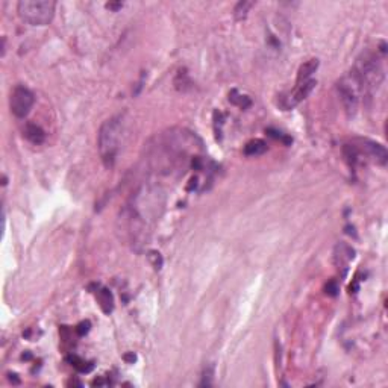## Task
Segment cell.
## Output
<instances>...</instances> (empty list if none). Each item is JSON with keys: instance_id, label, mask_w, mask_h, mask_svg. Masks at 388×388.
Masks as SVG:
<instances>
[{"instance_id": "cell-1", "label": "cell", "mask_w": 388, "mask_h": 388, "mask_svg": "<svg viewBox=\"0 0 388 388\" xmlns=\"http://www.w3.org/2000/svg\"><path fill=\"white\" fill-rule=\"evenodd\" d=\"M121 134H123V117L114 115L103 121V124L99 129L97 135V146L100 160L105 164V167H112L121 143Z\"/></svg>"}, {"instance_id": "cell-2", "label": "cell", "mask_w": 388, "mask_h": 388, "mask_svg": "<svg viewBox=\"0 0 388 388\" xmlns=\"http://www.w3.org/2000/svg\"><path fill=\"white\" fill-rule=\"evenodd\" d=\"M56 4L53 0H22L17 5L20 19L32 26H46L53 20Z\"/></svg>"}, {"instance_id": "cell-3", "label": "cell", "mask_w": 388, "mask_h": 388, "mask_svg": "<svg viewBox=\"0 0 388 388\" xmlns=\"http://www.w3.org/2000/svg\"><path fill=\"white\" fill-rule=\"evenodd\" d=\"M337 90H338L340 99H341L347 114L353 115L356 112V108H358V103H359V97L364 94L362 88H361V84H359V81H358V77H356L353 70L341 77V81L337 85Z\"/></svg>"}, {"instance_id": "cell-4", "label": "cell", "mask_w": 388, "mask_h": 388, "mask_svg": "<svg viewBox=\"0 0 388 388\" xmlns=\"http://www.w3.org/2000/svg\"><path fill=\"white\" fill-rule=\"evenodd\" d=\"M34 103H35V96L29 88L19 85L13 90L11 99H10V106H11V112L16 117L25 118L31 112Z\"/></svg>"}, {"instance_id": "cell-5", "label": "cell", "mask_w": 388, "mask_h": 388, "mask_svg": "<svg viewBox=\"0 0 388 388\" xmlns=\"http://www.w3.org/2000/svg\"><path fill=\"white\" fill-rule=\"evenodd\" d=\"M316 85H317V82H316L314 79H309V81H306V82H303V84L296 85L294 91L285 99V108L290 109V108H294L296 105H299L302 100H305V99L313 93V90L316 88Z\"/></svg>"}, {"instance_id": "cell-6", "label": "cell", "mask_w": 388, "mask_h": 388, "mask_svg": "<svg viewBox=\"0 0 388 388\" xmlns=\"http://www.w3.org/2000/svg\"><path fill=\"white\" fill-rule=\"evenodd\" d=\"M362 146L361 147H356L358 152H365L367 157H370L376 164H380V166H385L386 161H388V153L385 150V147L379 143H374V141H370V140H362L361 141Z\"/></svg>"}, {"instance_id": "cell-7", "label": "cell", "mask_w": 388, "mask_h": 388, "mask_svg": "<svg viewBox=\"0 0 388 388\" xmlns=\"http://www.w3.org/2000/svg\"><path fill=\"white\" fill-rule=\"evenodd\" d=\"M334 255H335V263H337V266L340 267V266H347L353 258H355V250L349 246V244H346V243H340V244H337V247H335V252H334Z\"/></svg>"}, {"instance_id": "cell-8", "label": "cell", "mask_w": 388, "mask_h": 388, "mask_svg": "<svg viewBox=\"0 0 388 388\" xmlns=\"http://www.w3.org/2000/svg\"><path fill=\"white\" fill-rule=\"evenodd\" d=\"M319 68V59H309L306 62H303L297 71V79H296V85L303 84L306 81H309L311 74L316 73V70Z\"/></svg>"}, {"instance_id": "cell-9", "label": "cell", "mask_w": 388, "mask_h": 388, "mask_svg": "<svg viewBox=\"0 0 388 388\" xmlns=\"http://www.w3.org/2000/svg\"><path fill=\"white\" fill-rule=\"evenodd\" d=\"M25 137H26L31 143H34V144H41V143L44 141V138H46V134H44V131H43L40 126H37V124H34V123H29V124L25 127Z\"/></svg>"}, {"instance_id": "cell-10", "label": "cell", "mask_w": 388, "mask_h": 388, "mask_svg": "<svg viewBox=\"0 0 388 388\" xmlns=\"http://www.w3.org/2000/svg\"><path fill=\"white\" fill-rule=\"evenodd\" d=\"M97 302L102 308V311L105 314H109L114 308V300H112V294L109 293V290L106 288H99V291L96 293Z\"/></svg>"}, {"instance_id": "cell-11", "label": "cell", "mask_w": 388, "mask_h": 388, "mask_svg": "<svg viewBox=\"0 0 388 388\" xmlns=\"http://www.w3.org/2000/svg\"><path fill=\"white\" fill-rule=\"evenodd\" d=\"M267 150V144L263 140H252L244 146V155L247 157H258L263 155Z\"/></svg>"}, {"instance_id": "cell-12", "label": "cell", "mask_w": 388, "mask_h": 388, "mask_svg": "<svg viewBox=\"0 0 388 388\" xmlns=\"http://www.w3.org/2000/svg\"><path fill=\"white\" fill-rule=\"evenodd\" d=\"M229 102H232L234 105H237V106H240V108H243V109H246V108H249V106L252 105L250 99L246 97V96H243V94H240L237 90H232V91H230V94H229Z\"/></svg>"}, {"instance_id": "cell-13", "label": "cell", "mask_w": 388, "mask_h": 388, "mask_svg": "<svg viewBox=\"0 0 388 388\" xmlns=\"http://www.w3.org/2000/svg\"><path fill=\"white\" fill-rule=\"evenodd\" d=\"M255 4L253 2H246V0H243V2H238L237 7L234 8V16L237 20H244L247 17V13L249 10L253 7Z\"/></svg>"}, {"instance_id": "cell-14", "label": "cell", "mask_w": 388, "mask_h": 388, "mask_svg": "<svg viewBox=\"0 0 388 388\" xmlns=\"http://www.w3.org/2000/svg\"><path fill=\"white\" fill-rule=\"evenodd\" d=\"M212 379H214V365H208L203 370L200 386H211L212 385Z\"/></svg>"}, {"instance_id": "cell-15", "label": "cell", "mask_w": 388, "mask_h": 388, "mask_svg": "<svg viewBox=\"0 0 388 388\" xmlns=\"http://www.w3.org/2000/svg\"><path fill=\"white\" fill-rule=\"evenodd\" d=\"M147 258H149V261L152 263V266L155 269H161V266H163V256H161L160 252H149Z\"/></svg>"}, {"instance_id": "cell-16", "label": "cell", "mask_w": 388, "mask_h": 388, "mask_svg": "<svg viewBox=\"0 0 388 388\" xmlns=\"http://www.w3.org/2000/svg\"><path fill=\"white\" fill-rule=\"evenodd\" d=\"M326 293L329 294V296H337L338 294V285L332 281V282H329L328 285H326Z\"/></svg>"}, {"instance_id": "cell-17", "label": "cell", "mask_w": 388, "mask_h": 388, "mask_svg": "<svg viewBox=\"0 0 388 388\" xmlns=\"http://www.w3.org/2000/svg\"><path fill=\"white\" fill-rule=\"evenodd\" d=\"M267 132H269V135H270V137H275V138H278V140H282V141H285L287 144L290 143V138H285V137H284L281 132H278V131H273V129H269Z\"/></svg>"}, {"instance_id": "cell-18", "label": "cell", "mask_w": 388, "mask_h": 388, "mask_svg": "<svg viewBox=\"0 0 388 388\" xmlns=\"http://www.w3.org/2000/svg\"><path fill=\"white\" fill-rule=\"evenodd\" d=\"M76 331H77V334H79L81 337H82V335H85V334L90 331V322H82V323L77 326V329H76Z\"/></svg>"}, {"instance_id": "cell-19", "label": "cell", "mask_w": 388, "mask_h": 388, "mask_svg": "<svg viewBox=\"0 0 388 388\" xmlns=\"http://www.w3.org/2000/svg\"><path fill=\"white\" fill-rule=\"evenodd\" d=\"M121 7H123L121 2H118V4H106V8H108V10H112V11H118Z\"/></svg>"}, {"instance_id": "cell-20", "label": "cell", "mask_w": 388, "mask_h": 388, "mask_svg": "<svg viewBox=\"0 0 388 388\" xmlns=\"http://www.w3.org/2000/svg\"><path fill=\"white\" fill-rule=\"evenodd\" d=\"M124 359H127V361H135V355H126Z\"/></svg>"}]
</instances>
